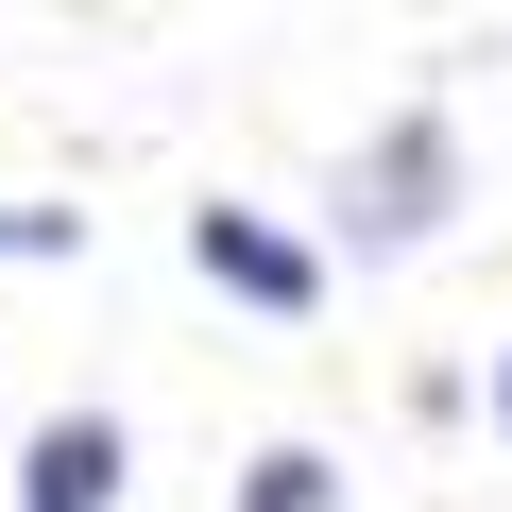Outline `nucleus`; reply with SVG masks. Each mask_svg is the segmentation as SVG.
<instances>
[{"label":"nucleus","instance_id":"obj_1","mask_svg":"<svg viewBox=\"0 0 512 512\" xmlns=\"http://www.w3.org/2000/svg\"><path fill=\"white\" fill-rule=\"evenodd\" d=\"M342 256H359V274H393V256H427L444 222H461V120L444 103H393L359 154H342Z\"/></svg>","mask_w":512,"mask_h":512},{"label":"nucleus","instance_id":"obj_2","mask_svg":"<svg viewBox=\"0 0 512 512\" xmlns=\"http://www.w3.org/2000/svg\"><path fill=\"white\" fill-rule=\"evenodd\" d=\"M188 274L222 308H256V325H308L325 308V239H291L274 205H188Z\"/></svg>","mask_w":512,"mask_h":512},{"label":"nucleus","instance_id":"obj_3","mask_svg":"<svg viewBox=\"0 0 512 512\" xmlns=\"http://www.w3.org/2000/svg\"><path fill=\"white\" fill-rule=\"evenodd\" d=\"M120 478H137V427L120 410H52L18 444V512H120Z\"/></svg>","mask_w":512,"mask_h":512},{"label":"nucleus","instance_id":"obj_4","mask_svg":"<svg viewBox=\"0 0 512 512\" xmlns=\"http://www.w3.org/2000/svg\"><path fill=\"white\" fill-rule=\"evenodd\" d=\"M239 512H342V461L325 444H256L239 461Z\"/></svg>","mask_w":512,"mask_h":512},{"label":"nucleus","instance_id":"obj_5","mask_svg":"<svg viewBox=\"0 0 512 512\" xmlns=\"http://www.w3.org/2000/svg\"><path fill=\"white\" fill-rule=\"evenodd\" d=\"M52 256H86V205H0V274H52Z\"/></svg>","mask_w":512,"mask_h":512},{"label":"nucleus","instance_id":"obj_6","mask_svg":"<svg viewBox=\"0 0 512 512\" xmlns=\"http://www.w3.org/2000/svg\"><path fill=\"white\" fill-rule=\"evenodd\" d=\"M478 410H495V444H512V342H495V376H478Z\"/></svg>","mask_w":512,"mask_h":512}]
</instances>
